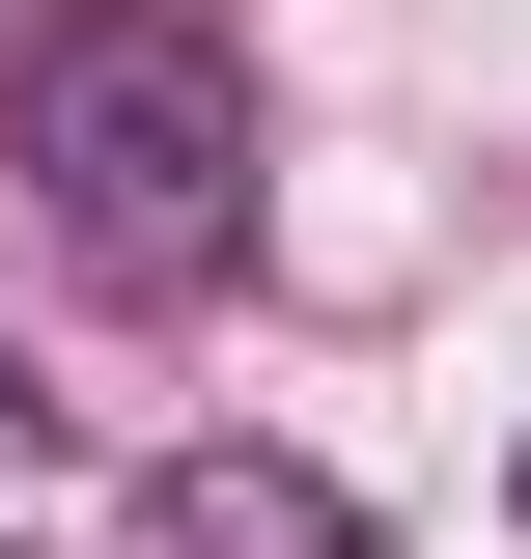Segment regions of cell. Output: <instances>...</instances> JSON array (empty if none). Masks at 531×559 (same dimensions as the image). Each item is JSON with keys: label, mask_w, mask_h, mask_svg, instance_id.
<instances>
[{"label": "cell", "mask_w": 531, "mask_h": 559, "mask_svg": "<svg viewBox=\"0 0 531 559\" xmlns=\"http://www.w3.org/2000/svg\"><path fill=\"white\" fill-rule=\"evenodd\" d=\"M0 168H28L57 280H113V308H197V280H252L280 112H252V57H224L197 0H57V28L0 57Z\"/></svg>", "instance_id": "1"}, {"label": "cell", "mask_w": 531, "mask_h": 559, "mask_svg": "<svg viewBox=\"0 0 531 559\" xmlns=\"http://www.w3.org/2000/svg\"><path fill=\"white\" fill-rule=\"evenodd\" d=\"M140 559H364V503H335L308 448H168V503H140Z\"/></svg>", "instance_id": "2"}, {"label": "cell", "mask_w": 531, "mask_h": 559, "mask_svg": "<svg viewBox=\"0 0 531 559\" xmlns=\"http://www.w3.org/2000/svg\"><path fill=\"white\" fill-rule=\"evenodd\" d=\"M0 559H28V532H0Z\"/></svg>", "instance_id": "3"}, {"label": "cell", "mask_w": 531, "mask_h": 559, "mask_svg": "<svg viewBox=\"0 0 531 559\" xmlns=\"http://www.w3.org/2000/svg\"><path fill=\"white\" fill-rule=\"evenodd\" d=\"M504 503H531V476H504Z\"/></svg>", "instance_id": "4"}]
</instances>
